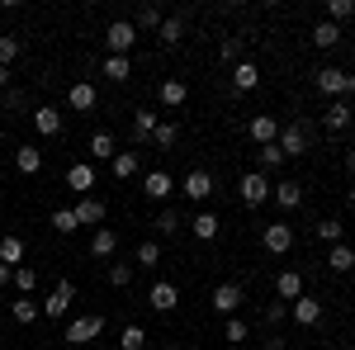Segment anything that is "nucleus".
<instances>
[{
    "label": "nucleus",
    "mask_w": 355,
    "mask_h": 350,
    "mask_svg": "<svg viewBox=\"0 0 355 350\" xmlns=\"http://www.w3.org/2000/svg\"><path fill=\"white\" fill-rule=\"evenodd\" d=\"M313 81H318V90H322V95H331V100L355 95V76H351V71H341V67H322Z\"/></svg>",
    "instance_id": "obj_1"
},
{
    "label": "nucleus",
    "mask_w": 355,
    "mask_h": 350,
    "mask_svg": "<svg viewBox=\"0 0 355 350\" xmlns=\"http://www.w3.org/2000/svg\"><path fill=\"white\" fill-rule=\"evenodd\" d=\"M237 194H242V204H246V209H261V204L270 199V180H266L261 170H246L242 180H237Z\"/></svg>",
    "instance_id": "obj_2"
},
{
    "label": "nucleus",
    "mask_w": 355,
    "mask_h": 350,
    "mask_svg": "<svg viewBox=\"0 0 355 350\" xmlns=\"http://www.w3.org/2000/svg\"><path fill=\"white\" fill-rule=\"evenodd\" d=\"M100 331H105V317H100V313H90V317H76V322H67L62 341H71V346H85V341H95Z\"/></svg>",
    "instance_id": "obj_3"
},
{
    "label": "nucleus",
    "mask_w": 355,
    "mask_h": 350,
    "mask_svg": "<svg viewBox=\"0 0 355 350\" xmlns=\"http://www.w3.org/2000/svg\"><path fill=\"white\" fill-rule=\"evenodd\" d=\"M105 43H110V57H128V48L137 43V28L133 19H114L110 33H105Z\"/></svg>",
    "instance_id": "obj_4"
},
{
    "label": "nucleus",
    "mask_w": 355,
    "mask_h": 350,
    "mask_svg": "<svg viewBox=\"0 0 355 350\" xmlns=\"http://www.w3.org/2000/svg\"><path fill=\"white\" fill-rule=\"evenodd\" d=\"M71 298H76V284H71V279H62V284H57L53 294L43 298V317H67Z\"/></svg>",
    "instance_id": "obj_5"
},
{
    "label": "nucleus",
    "mask_w": 355,
    "mask_h": 350,
    "mask_svg": "<svg viewBox=\"0 0 355 350\" xmlns=\"http://www.w3.org/2000/svg\"><path fill=\"white\" fill-rule=\"evenodd\" d=\"M284 157H303L308 152V128L303 123H289V128H279V142H275Z\"/></svg>",
    "instance_id": "obj_6"
},
{
    "label": "nucleus",
    "mask_w": 355,
    "mask_h": 350,
    "mask_svg": "<svg viewBox=\"0 0 355 350\" xmlns=\"http://www.w3.org/2000/svg\"><path fill=\"white\" fill-rule=\"evenodd\" d=\"M261 242H266V251H270V256H284V251L294 246V232H289V222H266Z\"/></svg>",
    "instance_id": "obj_7"
},
{
    "label": "nucleus",
    "mask_w": 355,
    "mask_h": 350,
    "mask_svg": "<svg viewBox=\"0 0 355 350\" xmlns=\"http://www.w3.org/2000/svg\"><path fill=\"white\" fill-rule=\"evenodd\" d=\"M289 317H294L299 326H318V322H322V303L303 294V298H294V303H289Z\"/></svg>",
    "instance_id": "obj_8"
},
{
    "label": "nucleus",
    "mask_w": 355,
    "mask_h": 350,
    "mask_svg": "<svg viewBox=\"0 0 355 350\" xmlns=\"http://www.w3.org/2000/svg\"><path fill=\"white\" fill-rule=\"evenodd\" d=\"M180 189H185V199H190V204H204V199L214 194V175H209V170H190Z\"/></svg>",
    "instance_id": "obj_9"
},
{
    "label": "nucleus",
    "mask_w": 355,
    "mask_h": 350,
    "mask_svg": "<svg viewBox=\"0 0 355 350\" xmlns=\"http://www.w3.org/2000/svg\"><path fill=\"white\" fill-rule=\"evenodd\" d=\"M351 105H346V100H331L327 105V114H322V128H327V133H346V128H351Z\"/></svg>",
    "instance_id": "obj_10"
},
{
    "label": "nucleus",
    "mask_w": 355,
    "mask_h": 350,
    "mask_svg": "<svg viewBox=\"0 0 355 350\" xmlns=\"http://www.w3.org/2000/svg\"><path fill=\"white\" fill-rule=\"evenodd\" d=\"M71 213H76V222H81V227H100V222H105V199L85 194V199L76 204V209H71Z\"/></svg>",
    "instance_id": "obj_11"
},
{
    "label": "nucleus",
    "mask_w": 355,
    "mask_h": 350,
    "mask_svg": "<svg viewBox=\"0 0 355 350\" xmlns=\"http://www.w3.org/2000/svg\"><path fill=\"white\" fill-rule=\"evenodd\" d=\"M237 308H242V284H218V289H214V313L232 317Z\"/></svg>",
    "instance_id": "obj_12"
},
{
    "label": "nucleus",
    "mask_w": 355,
    "mask_h": 350,
    "mask_svg": "<svg viewBox=\"0 0 355 350\" xmlns=\"http://www.w3.org/2000/svg\"><path fill=\"white\" fill-rule=\"evenodd\" d=\"M95 100H100V95H95V85H90V81H71V90H67V105L76 109V114H90V109H95Z\"/></svg>",
    "instance_id": "obj_13"
},
{
    "label": "nucleus",
    "mask_w": 355,
    "mask_h": 350,
    "mask_svg": "<svg viewBox=\"0 0 355 350\" xmlns=\"http://www.w3.org/2000/svg\"><path fill=\"white\" fill-rule=\"evenodd\" d=\"M246 133L256 137V142H261V147H270V142H279V123H275V114H256V119H251V128H246Z\"/></svg>",
    "instance_id": "obj_14"
},
{
    "label": "nucleus",
    "mask_w": 355,
    "mask_h": 350,
    "mask_svg": "<svg viewBox=\"0 0 355 350\" xmlns=\"http://www.w3.org/2000/svg\"><path fill=\"white\" fill-rule=\"evenodd\" d=\"M33 128H38V137H57L62 133V114L53 105H38L33 109Z\"/></svg>",
    "instance_id": "obj_15"
},
{
    "label": "nucleus",
    "mask_w": 355,
    "mask_h": 350,
    "mask_svg": "<svg viewBox=\"0 0 355 350\" xmlns=\"http://www.w3.org/2000/svg\"><path fill=\"white\" fill-rule=\"evenodd\" d=\"M114 251H119V232H114V227H95V237H90V256L110 261Z\"/></svg>",
    "instance_id": "obj_16"
},
{
    "label": "nucleus",
    "mask_w": 355,
    "mask_h": 350,
    "mask_svg": "<svg viewBox=\"0 0 355 350\" xmlns=\"http://www.w3.org/2000/svg\"><path fill=\"white\" fill-rule=\"evenodd\" d=\"M270 194H275L279 209H299L303 204V185L299 180H279V185H270Z\"/></svg>",
    "instance_id": "obj_17"
},
{
    "label": "nucleus",
    "mask_w": 355,
    "mask_h": 350,
    "mask_svg": "<svg viewBox=\"0 0 355 350\" xmlns=\"http://www.w3.org/2000/svg\"><path fill=\"white\" fill-rule=\"evenodd\" d=\"M171 189H175V180H171L166 170H147V175H142V194H147V199H166Z\"/></svg>",
    "instance_id": "obj_18"
},
{
    "label": "nucleus",
    "mask_w": 355,
    "mask_h": 350,
    "mask_svg": "<svg viewBox=\"0 0 355 350\" xmlns=\"http://www.w3.org/2000/svg\"><path fill=\"white\" fill-rule=\"evenodd\" d=\"M147 303H152V308H157V313H171V308H175V303H180V289H175V284H152V294H147Z\"/></svg>",
    "instance_id": "obj_19"
},
{
    "label": "nucleus",
    "mask_w": 355,
    "mask_h": 350,
    "mask_svg": "<svg viewBox=\"0 0 355 350\" xmlns=\"http://www.w3.org/2000/svg\"><path fill=\"white\" fill-rule=\"evenodd\" d=\"M67 189H95V166L90 161H76V166H67Z\"/></svg>",
    "instance_id": "obj_20"
},
{
    "label": "nucleus",
    "mask_w": 355,
    "mask_h": 350,
    "mask_svg": "<svg viewBox=\"0 0 355 350\" xmlns=\"http://www.w3.org/2000/svg\"><path fill=\"white\" fill-rule=\"evenodd\" d=\"M275 294L284 298V303H294V298H303V274H299V270H284V274L275 279Z\"/></svg>",
    "instance_id": "obj_21"
},
{
    "label": "nucleus",
    "mask_w": 355,
    "mask_h": 350,
    "mask_svg": "<svg viewBox=\"0 0 355 350\" xmlns=\"http://www.w3.org/2000/svg\"><path fill=\"white\" fill-rule=\"evenodd\" d=\"M256 85H261V71H256V62H237V67H232V90H256Z\"/></svg>",
    "instance_id": "obj_22"
},
{
    "label": "nucleus",
    "mask_w": 355,
    "mask_h": 350,
    "mask_svg": "<svg viewBox=\"0 0 355 350\" xmlns=\"http://www.w3.org/2000/svg\"><path fill=\"white\" fill-rule=\"evenodd\" d=\"M15 166H19V175H38V170H43V152L28 142V147H19V152H15Z\"/></svg>",
    "instance_id": "obj_23"
},
{
    "label": "nucleus",
    "mask_w": 355,
    "mask_h": 350,
    "mask_svg": "<svg viewBox=\"0 0 355 350\" xmlns=\"http://www.w3.org/2000/svg\"><path fill=\"white\" fill-rule=\"evenodd\" d=\"M185 100H190V85H185V81H175V76H171V81H162V105L166 109H180Z\"/></svg>",
    "instance_id": "obj_24"
},
{
    "label": "nucleus",
    "mask_w": 355,
    "mask_h": 350,
    "mask_svg": "<svg viewBox=\"0 0 355 350\" xmlns=\"http://www.w3.org/2000/svg\"><path fill=\"white\" fill-rule=\"evenodd\" d=\"M218 227H223V222L214 213H194L190 218V232L199 237V242H214V237H218Z\"/></svg>",
    "instance_id": "obj_25"
},
{
    "label": "nucleus",
    "mask_w": 355,
    "mask_h": 350,
    "mask_svg": "<svg viewBox=\"0 0 355 350\" xmlns=\"http://www.w3.org/2000/svg\"><path fill=\"white\" fill-rule=\"evenodd\" d=\"M157 123H162V119H157L152 109H137L133 114V142H147V137L157 133Z\"/></svg>",
    "instance_id": "obj_26"
},
{
    "label": "nucleus",
    "mask_w": 355,
    "mask_h": 350,
    "mask_svg": "<svg viewBox=\"0 0 355 350\" xmlns=\"http://www.w3.org/2000/svg\"><path fill=\"white\" fill-rule=\"evenodd\" d=\"M100 76H110L114 85H119V81H128V76H133V62H128V57H105Z\"/></svg>",
    "instance_id": "obj_27"
},
{
    "label": "nucleus",
    "mask_w": 355,
    "mask_h": 350,
    "mask_svg": "<svg viewBox=\"0 0 355 350\" xmlns=\"http://www.w3.org/2000/svg\"><path fill=\"white\" fill-rule=\"evenodd\" d=\"M327 265L336 270V274H346V270H355V251H351L346 242H336V246L327 251Z\"/></svg>",
    "instance_id": "obj_28"
},
{
    "label": "nucleus",
    "mask_w": 355,
    "mask_h": 350,
    "mask_svg": "<svg viewBox=\"0 0 355 350\" xmlns=\"http://www.w3.org/2000/svg\"><path fill=\"white\" fill-rule=\"evenodd\" d=\"M114 180H133L137 175V152H114Z\"/></svg>",
    "instance_id": "obj_29"
},
{
    "label": "nucleus",
    "mask_w": 355,
    "mask_h": 350,
    "mask_svg": "<svg viewBox=\"0 0 355 350\" xmlns=\"http://www.w3.org/2000/svg\"><path fill=\"white\" fill-rule=\"evenodd\" d=\"M119 350H147V331L137 322H128L123 331H119Z\"/></svg>",
    "instance_id": "obj_30"
},
{
    "label": "nucleus",
    "mask_w": 355,
    "mask_h": 350,
    "mask_svg": "<svg viewBox=\"0 0 355 350\" xmlns=\"http://www.w3.org/2000/svg\"><path fill=\"white\" fill-rule=\"evenodd\" d=\"M157 33H162L166 48H175V43L185 38V19H180V15H171V19H162V28H157Z\"/></svg>",
    "instance_id": "obj_31"
},
{
    "label": "nucleus",
    "mask_w": 355,
    "mask_h": 350,
    "mask_svg": "<svg viewBox=\"0 0 355 350\" xmlns=\"http://www.w3.org/2000/svg\"><path fill=\"white\" fill-rule=\"evenodd\" d=\"M313 43H318V48H336V43H341V24L322 19V24L313 28Z\"/></svg>",
    "instance_id": "obj_32"
},
{
    "label": "nucleus",
    "mask_w": 355,
    "mask_h": 350,
    "mask_svg": "<svg viewBox=\"0 0 355 350\" xmlns=\"http://www.w3.org/2000/svg\"><path fill=\"white\" fill-rule=\"evenodd\" d=\"M15 289L24 298H33V289H38V270L33 265H15Z\"/></svg>",
    "instance_id": "obj_33"
},
{
    "label": "nucleus",
    "mask_w": 355,
    "mask_h": 350,
    "mask_svg": "<svg viewBox=\"0 0 355 350\" xmlns=\"http://www.w3.org/2000/svg\"><path fill=\"white\" fill-rule=\"evenodd\" d=\"M256 161H261V175H270V170H279V166H284V152H279V147H261V152H256Z\"/></svg>",
    "instance_id": "obj_34"
},
{
    "label": "nucleus",
    "mask_w": 355,
    "mask_h": 350,
    "mask_svg": "<svg viewBox=\"0 0 355 350\" xmlns=\"http://www.w3.org/2000/svg\"><path fill=\"white\" fill-rule=\"evenodd\" d=\"M0 261H5V265H19V261H24V242H19V237H0Z\"/></svg>",
    "instance_id": "obj_35"
},
{
    "label": "nucleus",
    "mask_w": 355,
    "mask_h": 350,
    "mask_svg": "<svg viewBox=\"0 0 355 350\" xmlns=\"http://www.w3.org/2000/svg\"><path fill=\"white\" fill-rule=\"evenodd\" d=\"M10 313H15V322H38V303H33V298H24V294H19V298H15V308H10Z\"/></svg>",
    "instance_id": "obj_36"
},
{
    "label": "nucleus",
    "mask_w": 355,
    "mask_h": 350,
    "mask_svg": "<svg viewBox=\"0 0 355 350\" xmlns=\"http://www.w3.org/2000/svg\"><path fill=\"white\" fill-rule=\"evenodd\" d=\"M90 157H95V161H114V137L110 133H95V137H90Z\"/></svg>",
    "instance_id": "obj_37"
},
{
    "label": "nucleus",
    "mask_w": 355,
    "mask_h": 350,
    "mask_svg": "<svg viewBox=\"0 0 355 350\" xmlns=\"http://www.w3.org/2000/svg\"><path fill=\"white\" fill-rule=\"evenodd\" d=\"M133 28H162V10H157V5H137Z\"/></svg>",
    "instance_id": "obj_38"
},
{
    "label": "nucleus",
    "mask_w": 355,
    "mask_h": 350,
    "mask_svg": "<svg viewBox=\"0 0 355 350\" xmlns=\"http://www.w3.org/2000/svg\"><path fill=\"white\" fill-rule=\"evenodd\" d=\"M218 57L227 62V67H237V62H242V38H223V43H218Z\"/></svg>",
    "instance_id": "obj_39"
},
{
    "label": "nucleus",
    "mask_w": 355,
    "mask_h": 350,
    "mask_svg": "<svg viewBox=\"0 0 355 350\" xmlns=\"http://www.w3.org/2000/svg\"><path fill=\"white\" fill-rule=\"evenodd\" d=\"M76 227H81V222H76V213H71V209H57V213H53V232H62V237H67V232H76Z\"/></svg>",
    "instance_id": "obj_40"
},
{
    "label": "nucleus",
    "mask_w": 355,
    "mask_h": 350,
    "mask_svg": "<svg viewBox=\"0 0 355 350\" xmlns=\"http://www.w3.org/2000/svg\"><path fill=\"white\" fill-rule=\"evenodd\" d=\"M152 227H157L162 237H175V232H180V213H171V209H166V213H157V222H152Z\"/></svg>",
    "instance_id": "obj_41"
},
{
    "label": "nucleus",
    "mask_w": 355,
    "mask_h": 350,
    "mask_svg": "<svg viewBox=\"0 0 355 350\" xmlns=\"http://www.w3.org/2000/svg\"><path fill=\"white\" fill-rule=\"evenodd\" d=\"M152 142H157V147H175V142H180V128H175V123H157Z\"/></svg>",
    "instance_id": "obj_42"
},
{
    "label": "nucleus",
    "mask_w": 355,
    "mask_h": 350,
    "mask_svg": "<svg viewBox=\"0 0 355 350\" xmlns=\"http://www.w3.org/2000/svg\"><path fill=\"white\" fill-rule=\"evenodd\" d=\"M351 15H355V0H331V5H327L331 24H341V19H351Z\"/></svg>",
    "instance_id": "obj_43"
},
{
    "label": "nucleus",
    "mask_w": 355,
    "mask_h": 350,
    "mask_svg": "<svg viewBox=\"0 0 355 350\" xmlns=\"http://www.w3.org/2000/svg\"><path fill=\"white\" fill-rule=\"evenodd\" d=\"M318 237H322L327 246H336L341 242V222H336V218H322V222H318Z\"/></svg>",
    "instance_id": "obj_44"
},
{
    "label": "nucleus",
    "mask_w": 355,
    "mask_h": 350,
    "mask_svg": "<svg viewBox=\"0 0 355 350\" xmlns=\"http://www.w3.org/2000/svg\"><path fill=\"white\" fill-rule=\"evenodd\" d=\"M110 284L114 289H128V284H133V265H119V261H114L110 265Z\"/></svg>",
    "instance_id": "obj_45"
},
{
    "label": "nucleus",
    "mask_w": 355,
    "mask_h": 350,
    "mask_svg": "<svg viewBox=\"0 0 355 350\" xmlns=\"http://www.w3.org/2000/svg\"><path fill=\"white\" fill-rule=\"evenodd\" d=\"M137 265H162V246L142 242V246H137Z\"/></svg>",
    "instance_id": "obj_46"
},
{
    "label": "nucleus",
    "mask_w": 355,
    "mask_h": 350,
    "mask_svg": "<svg viewBox=\"0 0 355 350\" xmlns=\"http://www.w3.org/2000/svg\"><path fill=\"white\" fill-rule=\"evenodd\" d=\"M19 57V38H10V33H0V67H10Z\"/></svg>",
    "instance_id": "obj_47"
},
{
    "label": "nucleus",
    "mask_w": 355,
    "mask_h": 350,
    "mask_svg": "<svg viewBox=\"0 0 355 350\" xmlns=\"http://www.w3.org/2000/svg\"><path fill=\"white\" fill-rule=\"evenodd\" d=\"M284 317H289V308H284V303H266V322H284Z\"/></svg>",
    "instance_id": "obj_48"
},
{
    "label": "nucleus",
    "mask_w": 355,
    "mask_h": 350,
    "mask_svg": "<svg viewBox=\"0 0 355 350\" xmlns=\"http://www.w3.org/2000/svg\"><path fill=\"white\" fill-rule=\"evenodd\" d=\"M227 341H246V322L242 317H227Z\"/></svg>",
    "instance_id": "obj_49"
},
{
    "label": "nucleus",
    "mask_w": 355,
    "mask_h": 350,
    "mask_svg": "<svg viewBox=\"0 0 355 350\" xmlns=\"http://www.w3.org/2000/svg\"><path fill=\"white\" fill-rule=\"evenodd\" d=\"M5 284H15V265H5V261H0V289H5Z\"/></svg>",
    "instance_id": "obj_50"
},
{
    "label": "nucleus",
    "mask_w": 355,
    "mask_h": 350,
    "mask_svg": "<svg viewBox=\"0 0 355 350\" xmlns=\"http://www.w3.org/2000/svg\"><path fill=\"white\" fill-rule=\"evenodd\" d=\"M266 350H289V346H284V341H266Z\"/></svg>",
    "instance_id": "obj_51"
},
{
    "label": "nucleus",
    "mask_w": 355,
    "mask_h": 350,
    "mask_svg": "<svg viewBox=\"0 0 355 350\" xmlns=\"http://www.w3.org/2000/svg\"><path fill=\"white\" fill-rule=\"evenodd\" d=\"M0 85H10V67H0Z\"/></svg>",
    "instance_id": "obj_52"
},
{
    "label": "nucleus",
    "mask_w": 355,
    "mask_h": 350,
    "mask_svg": "<svg viewBox=\"0 0 355 350\" xmlns=\"http://www.w3.org/2000/svg\"><path fill=\"white\" fill-rule=\"evenodd\" d=\"M346 161H351V170H355V152H351V157H346Z\"/></svg>",
    "instance_id": "obj_53"
},
{
    "label": "nucleus",
    "mask_w": 355,
    "mask_h": 350,
    "mask_svg": "<svg viewBox=\"0 0 355 350\" xmlns=\"http://www.w3.org/2000/svg\"><path fill=\"white\" fill-rule=\"evenodd\" d=\"M351 204H355V185H351Z\"/></svg>",
    "instance_id": "obj_54"
},
{
    "label": "nucleus",
    "mask_w": 355,
    "mask_h": 350,
    "mask_svg": "<svg viewBox=\"0 0 355 350\" xmlns=\"http://www.w3.org/2000/svg\"><path fill=\"white\" fill-rule=\"evenodd\" d=\"M162 350H180V346H162Z\"/></svg>",
    "instance_id": "obj_55"
}]
</instances>
